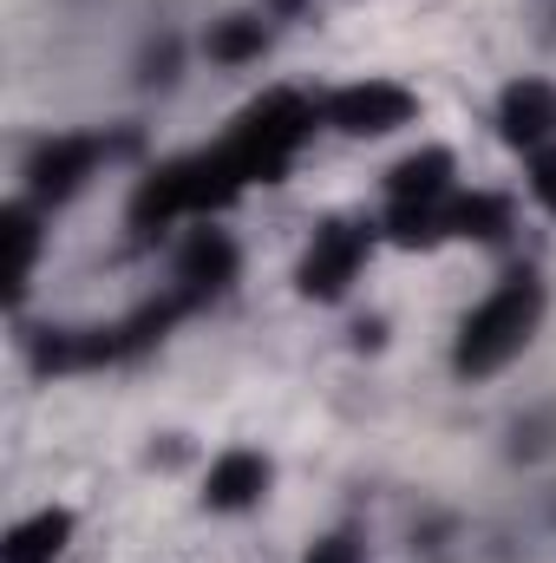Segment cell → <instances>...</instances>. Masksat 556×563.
I'll return each instance as SVG.
<instances>
[{"label":"cell","instance_id":"1","mask_svg":"<svg viewBox=\"0 0 556 563\" xmlns=\"http://www.w3.org/2000/svg\"><path fill=\"white\" fill-rule=\"evenodd\" d=\"M537 321H544V282L531 276V269H518V276H504L471 314H465L458 347H452V367H458L465 380H485V374L511 367V361L531 347Z\"/></svg>","mask_w":556,"mask_h":563},{"label":"cell","instance_id":"2","mask_svg":"<svg viewBox=\"0 0 556 563\" xmlns=\"http://www.w3.org/2000/svg\"><path fill=\"white\" fill-rule=\"evenodd\" d=\"M243 190H249V177H243V164L230 157V144L197 151V157H170V164H157L138 184V197H132V230H164V223H177V217H210V210L236 203Z\"/></svg>","mask_w":556,"mask_h":563},{"label":"cell","instance_id":"3","mask_svg":"<svg viewBox=\"0 0 556 563\" xmlns=\"http://www.w3.org/2000/svg\"><path fill=\"white\" fill-rule=\"evenodd\" d=\"M314 119H321L314 99H301V92L276 86V92H263V99L236 119V132H230L223 144H230V157L243 164L249 184H276L281 170L294 164V151L314 139Z\"/></svg>","mask_w":556,"mask_h":563},{"label":"cell","instance_id":"4","mask_svg":"<svg viewBox=\"0 0 556 563\" xmlns=\"http://www.w3.org/2000/svg\"><path fill=\"white\" fill-rule=\"evenodd\" d=\"M419 119V99L393 79H360V86H341L321 99V125H334L341 139H387L400 125Z\"/></svg>","mask_w":556,"mask_h":563},{"label":"cell","instance_id":"5","mask_svg":"<svg viewBox=\"0 0 556 563\" xmlns=\"http://www.w3.org/2000/svg\"><path fill=\"white\" fill-rule=\"evenodd\" d=\"M367 250H374V230L367 223H321L314 230V243H308V256H301V295L308 301H341L354 276H360V263H367Z\"/></svg>","mask_w":556,"mask_h":563},{"label":"cell","instance_id":"6","mask_svg":"<svg viewBox=\"0 0 556 563\" xmlns=\"http://www.w3.org/2000/svg\"><path fill=\"white\" fill-rule=\"evenodd\" d=\"M99 157H105V144L99 139H46L33 157H26V190L66 203V197L86 190V177L99 170Z\"/></svg>","mask_w":556,"mask_h":563},{"label":"cell","instance_id":"7","mask_svg":"<svg viewBox=\"0 0 556 563\" xmlns=\"http://www.w3.org/2000/svg\"><path fill=\"white\" fill-rule=\"evenodd\" d=\"M236 282V243L223 236V230H190L184 236V250H177V295H190V308L197 301H210V295H223Z\"/></svg>","mask_w":556,"mask_h":563},{"label":"cell","instance_id":"8","mask_svg":"<svg viewBox=\"0 0 556 563\" xmlns=\"http://www.w3.org/2000/svg\"><path fill=\"white\" fill-rule=\"evenodd\" d=\"M498 132H504V144H518V151L556 144V86H544V79L504 86V99H498Z\"/></svg>","mask_w":556,"mask_h":563},{"label":"cell","instance_id":"9","mask_svg":"<svg viewBox=\"0 0 556 563\" xmlns=\"http://www.w3.org/2000/svg\"><path fill=\"white\" fill-rule=\"evenodd\" d=\"M269 459L263 452H223L216 465H210V478H203V505L210 511H249V505H263V492H269Z\"/></svg>","mask_w":556,"mask_h":563},{"label":"cell","instance_id":"10","mask_svg":"<svg viewBox=\"0 0 556 563\" xmlns=\"http://www.w3.org/2000/svg\"><path fill=\"white\" fill-rule=\"evenodd\" d=\"M452 151L445 144H425L413 157H400L393 170H387V190H393V203H445L452 197Z\"/></svg>","mask_w":556,"mask_h":563},{"label":"cell","instance_id":"11","mask_svg":"<svg viewBox=\"0 0 556 563\" xmlns=\"http://www.w3.org/2000/svg\"><path fill=\"white\" fill-rule=\"evenodd\" d=\"M66 538H73V511H33V518H20L7 531L0 563H53L66 551Z\"/></svg>","mask_w":556,"mask_h":563},{"label":"cell","instance_id":"12","mask_svg":"<svg viewBox=\"0 0 556 563\" xmlns=\"http://www.w3.org/2000/svg\"><path fill=\"white\" fill-rule=\"evenodd\" d=\"M445 230H452V236H471V243H504V236H511V203L491 197V190L452 197V203H445Z\"/></svg>","mask_w":556,"mask_h":563},{"label":"cell","instance_id":"13","mask_svg":"<svg viewBox=\"0 0 556 563\" xmlns=\"http://www.w3.org/2000/svg\"><path fill=\"white\" fill-rule=\"evenodd\" d=\"M263 46H269V26H263L256 13H230V20H216L210 40H203V53H210L216 66H249V59H263Z\"/></svg>","mask_w":556,"mask_h":563},{"label":"cell","instance_id":"14","mask_svg":"<svg viewBox=\"0 0 556 563\" xmlns=\"http://www.w3.org/2000/svg\"><path fill=\"white\" fill-rule=\"evenodd\" d=\"M0 243H7V288L20 295L33 276V256H40V217L26 203H7L0 210Z\"/></svg>","mask_w":556,"mask_h":563},{"label":"cell","instance_id":"15","mask_svg":"<svg viewBox=\"0 0 556 563\" xmlns=\"http://www.w3.org/2000/svg\"><path fill=\"white\" fill-rule=\"evenodd\" d=\"M452 203V197H445ZM445 203H393L387 210V236L400 243V250H432V243H445L452 230H445Z\"/></svg>","mask_w":556,"mask_h":563},{"label":"cell","instance_id":"16","mask_svg":"<svg viewBox=\"0 0 556 563\" xmlns=\"http://www.w3.org/2000/svg\"><path fill=\"white\" fill-rule=\"evenodd\" d=\"M138 79H144V86H170V79H177V40H157V46H144Z\"/></svg>","mask_w":556,"mask_h":563},{"label":"cell","instance_id":"17","mask_svg":"<svg viewBox=\"0 0 556 563\" xmlns=\"http://www.w3.org/2000/svg\"><path fill=\"white\" fill-rule=\"evenodd\" d=\"M556 445V413H537V420H518V459H537V452H551Z\"/></svg>","mask_w":556,"mask_h":563},{"label":"cell","instance_id":"18","mask_svg":"<svg viewBox=\"0 0 556 563\" xmlns=\"http://www.w3.org/2000/svg\"><path fill=\"white\" fill-rule=\"evenodd\" d=\"M531 197H537V203L556 217V144L531 151Z\"/></svg>","mask_w":556,"mask_h":563},{"label":"cell","instance_id":"19","mask_svg":"<svg viewBox=\"0 0 556 563\" xmlns=\"http://www.w3.org/2000/svg\"><path fill=\"white\" fill-rule=\"evenodd\" d=\"M308 563H360V538L354 531H334V538H321L308 551Z\"/></svg>","mask_w":556,"mask_h":563},{"label":"cell","instance_id":"20","mask_svg":"<svg viewBox=\"0 0 556 563\" xmlns=\"http://www.w3.org/2000/svg\"><path fill=\"white\" fill-rule=\"evenodd\" d=\"M263 7H269V13H276V20H294V13H301V7H308V0H263Z\"/></svg>","mask_w":556,"mask_h":563}]
</instances>
